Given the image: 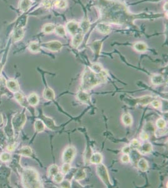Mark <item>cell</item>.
<instances>
[{"mask_svg": "<svg viewBox=\"0 0 168 188\" xmlns=\"http://www.w3.org/2000/svg\"><path fill=\"white\" fill-rule=\"evenodd\" d=\"M129 154H130V156H129L130 160H131L134 164H137L139 159L141 158V154L138 151L137 149H133L132 151H130Z\"/></svg>", "mask_w": 168, "mask_h": 188, "instance_id": "17", "label": "cell"}, {"mask_svg": "<svg viewBox=\"0 0 168 188\" xmlns=\"http://www.w3.org/2000/svg\"><path fill=\"white\" fill-rule=\"evenodd\" d=\"M103 159L102 155L99 152H95L92 154L90 158V162L93 164H99L102 162Z\"/></svg>", "mask_w": 168, "mask_h": 188, "instance_id": "15", "label": "cell"}, {"mask_svg": "<svg viewBox=\"0 0 168 188\" xmlns=\"http://www.w3.org/2000/svg\"><path fill=\"white\" fill-rule=\"evenodd\" d=\"M76 154V149L74 146L67 147L64 151L62 160L64 163H70L72 162Z\"/></svg>", "mask_w": 168, "mask_h": 188, "instance_id": "4", "label": "cell"}, {"mask_svg": "<svg viewBox=\"0 0 168 188\" xmlns=\"http://www.w3.org/2000/svg\"><path fill=\"white\" fill-rule=\"evenodd\" d=\"M97 174L99 176V177L100 178V179L102 181L104 184L107 186L109 187L111 186L110 180L109 177V175L107 169V167L105 166L103 164L100 163L99 164H97Z\"/></svg>", "mask_w": 168, "mask_h": 188, "instance_id": "3", "label": "cell"}, {"mask_svg": "<svg viewBox=\"0 0 168 188\" xmlns=\"http://www.w3.org/2000/svg\"><path fill=\"white\" fill-rule=\"evenodd\" d=\"M167 132V129L165 128L163 129H158L155 131V135L157 136H160L165 134Z\"/></svg>", "mask_w": 168, "mask_h": 188, "instance_id": "43", "label": "cell"}, {"mask_svg": "<svg viewBox=\"0 0 168 188\" xmlns=\"http://www.w3.org/2000/svg\"><path fill=\"white\" fill-rule=\"evenodd\" d=\"M137 150L141 154V155H145L150 153L152 151V146L150 142H145L142 145L140 144Z\"/></svg>", "mask_w": 168, "mask_h": 188, "instance_id": "12", "label": "cell"}, {"mask_svg": "<svg viewBox=\"0 0 168 188\" xmlns=\"http://www.w3.org/2000/svg\"><path fill=\"white\" fill-rule=\"evenodd\" d=\"M20 152L22 155H24L26 156H30L32 154V150L30 147L25 146L21 149Z\"/></svg>", "mask_w": 168, "mask_h": 188, "instance_id": "34", "label": "cell"}, {"mask_svg": "<svg viewBox=\"0 0 168 188\" xmlns=\"http://www.w3.org/2000/svg\"><path fill=\"white\" fill-rule=\"evenodd\" d=\"M27 102L31 106H37L39 102L38 96L37 95L36 93H32L28 97Z\"/></svg>", "mask_w": 168, "mask_h": 188, "instance_id": "25", "label": "cell"}, {"mask_svg": "<svg viewBox=\"0 0 168 188\" xmlns=\"http://www.w3.org/2000/svg\"><path fill=\"white\" fill-rule=\"evenodd\" d=\"M32 2L31 0H21L20 3V8L22 12H27L32 7Z\"/></svg>", "mask_w": 168, "mask_h": 188, "instance_id": "18", "label": "cell"}, {"mask_svg": "<svg viewBox=\"0 0 168 188\" xmlns=\"http://www.w3.org/2000/svg\"><path fill=\"white\" fill-rule=\"evenodd\" d=\"M43 122H44L45 125L50 130H55V129L56 128L54 121L50 117L44 116L43 117Z\"/></svg>", "mask_w": 168, "mask_h": 188, "instance_id": "23", "label": "cell"}, {"mask_svg": "<svg viewBox=\"0 0 168 188\" xmlns=\"http://www.w3.org/2000/svg\"><path fill=\"white\" fill-rule=\"evenodd\" d=\"M149 135L147 132L143 131L140 134V138L142 141H147L149 139Z\"/></svg>", "mask_w": 168, "mask_h": 188, "instance_id": "46", "label": "cell"}, {"mask_svg": "<svg viewBox=\"0 0 168 188\" xmlns=\"http://www.w3.org/2000/svg\"><path fill=\"white\" fill-rule=\"evenodd\" d=\"M134 49L139 52H144L147 50V45L143 42H138L134 45Z\"/></svg>", "mask_w": 168, "mask_h": 188, "instance_id": "22", "label": "cell"}, {"mask_svg": "<svg viewBox=\"0 0 168 188\" xmlns=\"http://www.w3.org/2000/svg\"><path fill=\"white\" fill-rule=\"evenodd\" d=\"M164 82V79L161 75L155 74L153 75L151 77V82L152 84L158 85L162 84Z\"/></svg>", "mask_w": 168, "mask_h": 188, "instance_id": "26", "label": "cell"}, {"mask_svg": "<svg viewBox=\"0 0 168 188\" xmlns=\"http://www.w3.org/2000/svg\"><path fill=\"white\" fill-rule=\"evenodd\" d=\"M3 124V117H2V116L0 114V126H1V124Z\"/></svg>", "mask_w": 168, "mask_h": 188, "instance_id": "51", "label": "cell"}, {"mask_svg": "<svg viewBox=\"0 0 168 188\" xmlns=\"http://www.w3.org/2000/svg\"><path fill=\"white\" fill-rule=\"evenodd\" d=\"M59 172V168L58 166L56 164H53L50 166L48 169V175L50 177H53Z\"/></svg>", "mask_w": 168, "mask_h": 188, "instance_id": "31", "label": "cell"}, {"mask_svg": "<svg viewBox=\"0 0 168 188\" xmlns=\"http://www.w3.org/2000/svg\"><path fill=\"white\" fill-rule=\"evenodd\" d=\"M90 68L92 71H93L94 73H101L104 69H103V67L102 66L101 64L99 63H92L90 67Z\"/></svg>", "mask_w": 168, "mask_h": 188, "instance_id": "30", "label": "cell"}, {"mask_svg": "<svg viewBox=\"0 0 168 188\" xmlns=\"http://www.w3.org/2000/svg\"><path fill=\"white\" fill-rule=\"evenodd\" d=\"M41 45L37 42H32L29 44V50L33 53H38L40 51Z\"/></svg>", "mask_w": 168, "mask_h": 188, "instance_id": "29", "label": "cell"}, {"mask_svg": "<svg viewBox=\"0 0 168 188\" xmlns=\"http://www.w3.org/2000/svg\"><path fill=\"white\" fill-rule=\"evenodd\" d=\"M137 165L138 168H139L141 171L145 172V171H146L148 170V168H149V164H148L147 161L145 159L140 158V159H139V161H137Z\"/></svg>", "mask_w": 168, "mask_h": 188, "instance_id": "20", "label": "cell"}, {"mask_svg": "<svg viewBox=\"0 0 168 188\" xmlns=\"http://www.w3.org/2000/svg\"><path fill=\"white\" fill-rule=\"evenodd\" d=\"M23 182L28 187H41L42 184L39 180L38 172L32 169H27L23 174Z\"/></svg>", "mask_w": 168, "mask_h": 188, "instance_id": "2", "label": "cell"}, {"mask_svg": "<svg viewBox=\"0 0 168 188\" xmlns=\"http://www.w3.org/2000/svg\"><path fill=\"white\" fill-rule=\"evenodd\" d=\"M71 169V166L70 163H64V165L62 167V173L64 174V175L68 174L69 171H70Z\"/></svg>", "mask_w": 168, "mask_h": 188, "instance_id": "39", "label": "cell"}, {"mask_svg": "<svg viewBox=\"0 0 168 188\" xmlns=\"http://www.w3.org/2000/svg\"><path fill=\"white\" fill-rule=\"evenodd\" d=\"M6 85L10 91L16 92L19 90V85L18 82L14 80H8L7 82H6Z\"/></svg>", "mask_w": 168, "mask_h": 188, "instance_id": "16", "label": "cell"}, {"mask_svg": "<svg viewBox=\"0 0 168 188\" xmlns=\"http://www.w3.org/2000/svg\"><path fill=\"white\" fill-rule=\"evenodd\" d=\"M96 29L100 33H101L102 34H105V35L109 34L111 32L110 26L105 23H99L96 27Z\"/></svg>", "mask_w": 168, "mask_h": 188, "instance_id": "11", "label": "cell"}, {"mask_svg": "<svg viewBox=\"0 0 168 188\" xmlns=\"http://www.w3.org/2000/svg\"><path fill=\"white\" fill-rule=\"evenodd\" d=\"M55 25L53 23H47L43 27V32L46 34H50L53 33L55 30Z\"/></svg>", "mask_w": 168, "mask_h": 188, "instance_id": "28", "label": "cell"}, {"mask_svg": "<svg viewBox=\"0 0 168 188\" xmlns=\"http://www.w3.org/2000/svg\"><path fill=\"white\" fill-rule=\"evenodd\" d=\"M130 151H131V148L130 146H125L122 149V152L124 154H129L130 153Z\"/></svg>", "mask_w": 168, "mask_h": 188, "instance_id": "48", "label": "cell"}, {"mask_svg": "<svg viewBox=\"0 0 168 188\" xmlns=\"http://www.w3.org/2000/svg\"><path fill=\"white\" fill-rule=\"evenodd\" d=\"M140 146V142L137 139H133L130 142V148L132 149H138Z\"/></svg>", "mask_w": 168, "mask_h": 188, "instance_id": "41", "label": "cell"}, {"mask_svg": "<svg viewBox=\"0 0 168 188\" xmlns=\"http://www.w3.org/2000/svg\"><path fill=\"white\" fill-rule=\"evenodd\" d=\"M90 23L87 19L82 20L81 23L79 24V28L81 30V33H82L83 34H85L87 32H88V31L90 29Z\"/></svg>", "mask_w": 168, "mask_h": 188, "instance_id": "19", "label": "cell"}, {"mask_svg": "<svg viewBox=\"0 0 168 188\" xmlns=\"http://www.w3.org/2000/svg\"><path fill=\"white\" fill-rule=\"evenodd\" d=\"M121 161L123 163H128L130 162V157L129 156V154H124L122 157H121Z\"/></svg>", "mask_w": 168, "mask_h": 188, "instance_id": "45", "label": "cell"}, {"mask_svg": "<svg viewBox=\"0 0 168 188\" xmlns=\"http://www.w3.org/2000/svg\"><path fill=\"white\" fill-rule=\"evenodd\" d=\"M67 0H59L58 2H57L54 5L58 8L60 9H64L67 7Z\"/></svg>", "mask_w": 168, "mask_h": 188, "instance_id": "36", "label": "cell"}, {"mask_svg": "<svg viewBox=\"0 0 168 188\" xmlns=\"http://www.w3.org/2000/svg\"><path fill=\"white\" fill-rule=\"evenodd\" d=\"M153 100V97L150 96H144L143 97H139V98H137L134 99L132 101L135 102V104H140L141 106H145L146 105L149 104Z\"/></svg>", "mask_w": 168, "mask_h": 188, "instance_id": "9", "label": "cell"}, {"mask_svg": "<svg viewBox=\"0 0 168 188\" xmlns=\"http://www.w3.org/2000/svg\"><path fill=\"white\" fill-rule=\"evenodd\" d=\"M102 47V42L100 40H96L90 45V48L95 54V55H99Z\"/></svg>", "mask_w": 168, "mask_h": 188, "instance_id": "14", "label": "cell"}, {"mask_svg": "<svg viewBox=\"0 0 168 188\" xmlns=\"http://www.w3.org/2000/svg\"><path fill=\"white\" fill-rule=\"evenodd\" d=\"M66 28L67 30L70 33V35H72V36L75 35V34L79 33V24L74 21V20H71L69 21L66 25Z\"/></svg>", "mask_w": 168, "mask_h": 188, "instance_id": "7", "label": "cell"}, {"mask_svg": "<svg viewBox=\"0 0 168 188\" xmlns=\"http://www.w3.org/2000/svg\"><path fill=\"white\" fill-rule=\"evenodd\" d=\"M107 73L103 70L100 73H95L87 67L85 68L82 78V90L84 91L90 90L94 87L105 83L107 81Z\"/></svg>", "mask_w": 168, "mask_h": 188, "instance_id": "1", "label": "cell"}, {"mask_svg": "<svg viewBox=\"0 0 168 188\" xmlns=\"http://www.w3.org/2000/svg\"><path fill=\"white\" fill-rule=\"evenodd\" d=\"M43 96L45 100L52 101H53L55 97V94L53 90L50 87L46 88L43 93Z\"/></svg>", "mask_w": 168, "mask_h": 188, "instance_id": "13", "label": "cell"}, {"mask_svg": "<svg viewBox=\"0 0 168 188\" xmlns=\"http://www.w3.org/2000/svg\"><path fill=\"white\" fill-rule=\"evenodd\" d=\"M64 179V174L59 172L53 177V180L55 183L60 184Z\"/></svg>", "mask_w": 168, "mask_h": 188, "instance_id": "35", "label": "cell"}, {"mask_svg": "<svg viewBox=\"0 0 168 188\" xmlns=\"http://www.w3.org/2000/svg\"><path fill=\"white\" fill-rule=\"evenodd\" d=\"M150 104L155 109H159L161 106V102L158 100H152Z\"/></svg>", "mask_w": 168, "mask_h": 188, "instance_id": "44", "label": "cell"}, {"mask_svg": "<svg viewBox=\"0 0 168 188\" xmlns=\"http://www.w3.org/2000/svg\"><path fill=\"white\" fill-rule=\"evenodd\" d=\"M84 38V34L79 32L73 36L72 40V45L74 48H78L82 43Z\"/></svg>", "mask_w": 168, "mask_h": 188, "instance_id": "10", "label": "cell"}, {"mask_svg": "<svg viewBox=\"0 0 168 188\" xmlns=\"http://www.w3.org/2000/svg\"><path fill=\"white\" fill-rule=\"evenodd\" d=\"M1 159L2 161H8L10 159V155L8 153H3L1 156Z\"/></svg>", "mask_w": 168, "mask_h": 188, "instance_id": "47", "label": "cell"}, {"mask_svg": "<svg viewBox=\"0 0 168 188\" xmlns=\"http://www.w3.org/2000/svg\"><path fill=\"white\" fill-rule=\"evenodd\" d=\"M43 48H47L52 52H59L63 47V44L57 40H53L44 43L42 45Z\"/></svg>", "mask_w": 168, "mask_h": 188, "instance_id": "5", "label": "cell"}, {"mask_svg": "<svg viewBox=\"0 0 168 188\" xmlns=\"http://www.w3.org/2000/svg\"><path fill=\"white\" fill-rule=\"evenodd\" d=\"M156 126L158 129H163L166 126V122L162 118H159L156 121Z\"/></svg>", "mask_w": 168, "mask_h": 188, "instance_id": "38", "label": "cell"}, {"mask_svg": "<svg viewBox=\"0 0 168 188\" xmlns=\"http://www.w3.org/2000/svg\"><path fill=\"white\" fill-rule=\"evenodd\" d=\"M86 176H87V174L85 171L84 169H79L77 171H76V172L74 174V179L76 181H79L84 179L86 177Z\"/></svg>", "mask_w": 168, "mask_h": 188, "instance_id": "21", "label": "cell"}, {"mask_svg": "<svg viewBox=\"0 0 168 188\" xmlns=\"http://www.w3.org/2000/svg\"><path fill=\"white\" fill-rule=\"evenodd\" d=\"M77 99L83 104H88L90 102V96L86 91L83 90H80L78 92L77 94Z\"/></svg>", "mask_w": 168, "mask_h": 188, "instance_id": "8", "label": "cell"}, {"mask_svg": "<svg viewBox=\"0 0 168 188\" xmlns=\"http://www.w3.org/2000/svg\"><path fill=\"white\" fill-rule=\"evenodd\" d=\"M15 97L17 99V100L18 101V102H20L21 104L24 105L26 102L25 101V99L24 97V96L22 95V93H17L15 94Z\"/></svg>", "mask_w": 168, "mask_h": 188, "instance_id": "40", "label": "cell"}, {"mask_svg": "<svg viewBox=\"0 0 168 188\" xmlns=\"http://www.w3.org/2000/svg\"><path fill=\"white\" fill-rule=\"evenodd\" d=\"M2 70V65L1 63H0V73H1Z\"/></svg>", "mask_w": 168, "mask_h": 188, "instance_id": "52", "label": "cell"}, {"mask_svg": "<svg viewBox=\"0 0 168 188\" xmlns=\"http://www.w3.org/2000/svg\"><path fill=\"white\" fill-rule=\"evenodd\" d=\"M56 33L60 36V37H65L66 34H67V31H66V28L63 26V25H58L55 27V30Z\"/></svg>", "mask_w": 168, "mask_h": 188, "instance_id": "33", "label": "cell"}, {"mask_svg": "<svg viewBox=\"0 0 168 188\" xmlns=\"http://www.w3.org/2000/svg\"><path fill=\"white\" fill-rule=\"evenodd\" d=\"M61 187H65V188H70L72 187V182L69 180H63L62 182L60 183Z\"/></svg>", "mask_w": 168, "mask_h": 188, "instance_id": "42", "label": "cell"}, {"mask_svg": "<svg viewBox=\"0 0 168 188\" xmlns=\"http://www.w3.org/2000/svg\"><path fill=\"white\" fill-rule=\"evenodd\" d=\"M164 10L165 12L167 11V2H166L164 5Z\"/></svg>", "mask_w": 168, "mask_h": 188, "instance_id": "50", "label": "cell"}, {"mask_svg": "<svg viewBox=\"0 0 168 188\" xmlns=\"http://www.w3.org/2000/svg\"><path fill=\"white\" fill-rule=\"evenodd\" d=\"M35 129L37 132H42L45 129V125L43 121L37 119L35 122Z\"/></svg>", "mask_w": 168, "mask_h": 188, "instance_id": "27", "label": "cell"}, {"mask_svg": "<svg viewBox=\"0 0 168 188\" xmlns=\"http://www.w3.org/2000/svg\"><path fill=\"white\" fill-rule=\"evenodd\" d=\"M7 149H8V151H13V149H15V147H14L13 146H8V147H7Z\"/></svg>", "mask_w": 168, "mask_h": 188, "instance_id": "49", "label": "cell"}, {"mask_svg": "<svg viewBox=\"0 0 168 188\" xmlns=\"http://www.w3.org/2000/svg\"><path fill=\"white\" fill-rule=\"evenodd\" d=\"M92 154V151L90 147L86 149L84 154V161L85 163L90 162V158Z\"/></svg>", "mask_w": 168, "mask_h": 188, "instance_id": "37", "label": "cell"}, {"mask_svg": "<svg viewBox=\"0 0 168 188\" xmlns=\"http://www.w3.org/2000/svg\"><path fill=\"white\" fill-rule=\"evenodd\" d=\"M24 36V31L23 28H17L15 30L13 33V39L15 41L21 40Z\"/></svg>", "mask_w": 168, "mask_h": 188, "instance_id": "24", "label": "cell"}, {"mask_svg": "<svg viewBox=\"0 0 168 188\" xmlns=\"http://www.w3.org/2000/svg\"><path fill=\"white\" fill-rule=\"evenodd\" d=\"M26 121V117L23 114H20L15 116L13 119L12 123L15 130L20 131Z\"/></svg>", "mask_w": 168, "mask_h": 188, "instance_id": "6", "label": "cell"}, {"mask_svg": "<svg viewBox=\"0 0 168 188\" xmlns=\"http://www.w3.org/2000/svg\"><path fill=\"white\" fill-rule=\"evenodd\" d=\"M122 122L124 123V125L130 126L132 123V117L130 116V114H129L128 113H126V114H124L122 116Z\"/></svg>", "mask_w": 168, "mask_h": 188, "instance_id": "32", "label": "cell"}]
</instances>
